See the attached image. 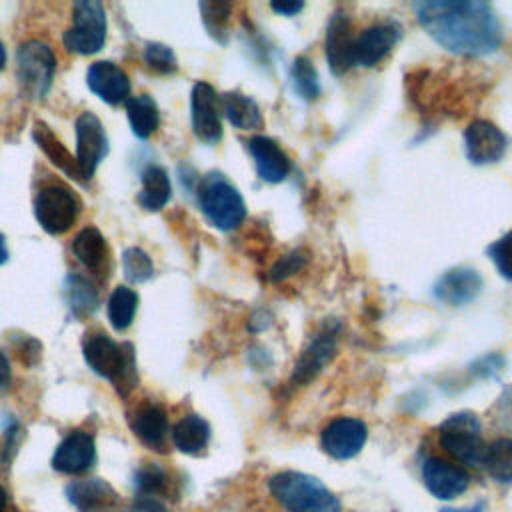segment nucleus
I'll return each mask as SVG.
<instances>
[{
	"mask_svg": "<svg viewBox=\"0 0 512 512\" xmlns=\"http://www.w3.org/2000/svg\"><path fill=\"white\" fill-rule=\"evenodd\" d=\"M420 26L446 50L464 56L492 54L502 44V26L480 0H432L414 4Z\"/></svg>",
	"mask_w": 512,
	"mask_h": 512,
	"instance_id": "1",
	"label": "nucleus"
},
{
	"mask_svg": "<svg viewBox=\"0 0 512 512\" xmlns=\"http://www.w3.org/2000/svg\"><path fill=\"white\" fill-rule=\"evenodd\" d=\"M272 496L288 512H340V500L314 476L286 470L270 478Z\"/></svg>",
	"mask_w": 512,
	"mask_h": 512,
	"instance_id": "2",
	"label": "nucleus"
},
{
	"mask_svg": "<svg viewBox=\"0 0 512 512\" xmlns=\"http://www.w3.org/2000/svg\"><path fill=\"white\" fill-rule=\"evenodd\" d=\"M84 358L90 368L116 384L118 390H130L134 382V358L132 348L126 344H118L102 332H92L84 338L82 344Z\"/></svg>",
	"mask_w": 512,
	"mask_h": 512,
	"instance_id": "3",
	"label": "nucleus"
},
{
	"mask_svg": "<svg viewBox=\"0 0 512 512\" xmlns=\"http://www.w3.org/2000/svg\"><path fill=\"white\" fill-rule=\"evenodd\" d=\"M204 216L220 230H234L246 218V204L238 188L222 174H210L198 192Z\"/></svg>",
	"mask_w": 512,
	"mask_h": 512,
	"instance_id": "4",
	"label": "nucleus"
},
{
	"mask_svg": "<svg viewBox=\"0 0 512 512\" xmlns=\"http://www.w3.org/2000/svg\"><path fill=\"white\" fill-rule=\"evenodd\" d=\"M438 442L456 460L470 466L482 464L486 444L482 442V426L476 414L458 412L448 416L440 424Z\"/></svg>",
	"mask_w": 512,
	"mask_h": 512,
	"instance_id": "5",
	"label": "nucleus"
},
{
	"mask_svg": "<svg viewBox=\"0 0 512 512\" xmlns=\"http://www.w3.org/2000/svg\"><path fill=\"white\" fill-rule=\"evenodd\" d=\"M106 40V14L100 2L80 0L72 8V26L64 32L62 42L70 52L94 54Z\"/></svg>",
	"mask_w": 512,
	"mask_h": 512,
	"instance_id": "6",
	"label": "nucleus"
},
{
	"mask_svg": "<svg viewBox=\"0 0 512 512\" xmlns=\"http://www.w3.org/2000/svg\"><path fill=\"white\" fill-rule=\"evenodd\" d=\"M54 68H56V58L50 46L38 40H28L18 48L16 74L22 90L28 96L42 98L48 92Z\"/></svg>",
	"mask_w": 512,
	"mask_h": 512,
	"instance_id": "7",
	"label": "nucleus"
},
{
	"mask_svg": "<svg viewBox=\"0 0 512 512\" xmlns=\"http://www.w3.org/2000/svg\"><path fill=\"white\" fill-rule=\"evenodd\" d=\"M340 324L338 322H326L322 328L314 332V336L308 340L304 350L300 352L292 376L290 386H306L310 380H314L322 368L334 358L336 344H338Z\"/></svg>",
	"mask_w": 512,
	"mask_h": 512,
	"instance_id": "8",
	"label": "nucleus"
},
{
	"mask_svg": "<svg viewBox=\"0 0 512 512\" xmlns=\"http://www.w3.org/2000/svg\"><path fill=\"white\" fill-rule=\"evenodd\" d=\"M34 214L46 232L62 234L74 224L78 202L68 188L48 186L38 192L34 200Z\"/></svg>",
	"mask_w": 512,
	"mask_h": 512,
	"instance_id": "9",
	"label": "nucleus"
},
{
	"mask_svg": "<svg viewBox=\"0 0 512 512\" xmlns=\"http://www.w3.org/2000/svg\"><path fill=\"white\" fill-rule=\"evenodd\" d=\"M402 36V26L396 20L376 22L364 28L358 36H354L352 44V62L354 66H376L384 60L392 48L398 44Z\"/></svg>",
	"mask_w": 512,
	"mask_h": 512,
	"instance_id": "10",
	"label": "nucleus"
},
{
	"mask_svg": "<svg viewBox=\"0 0 512 512\" xmlns=\"http://www.w3.org/2000/svg\"><path fill=\"white\" fill-rule=\"evenodd\" d=\"M108 152V138L102 122L92 112H84L76 120V162L84 180H90L100 160Z\"/></svg>",
	"mask_w": 512,
	"mask_h": 512,
	"instance_id": "11",
	"label": "nucleus"
},
{
	"mask_svg": "<svg viewBox=\"0 0 512 512\" xmlns=\"http://www.w3.org/2000/svg\"><path fill=\"white\" fill-rule=\"evenodd\" d=\"M190 104L194 134L206 144H216L222 138V104L216 90L208 82H196L192 88Z\"/></svg>",
	"mask_w": 512,
	"mask_h": 512,
	"instance_id": "12",
	"label": "nucleus"
},
{
	"mask_svg": "<svg viewBox=\"0 0 512 512\" xmlns=\"http://www.w3.org/2000/svg\"><path fill=\"white\" fill-rule=\"evenodd\" d=\"M368 428L358 418H336L332 420L320 436L324 452L336 460L354 458L366 444Z\"/></svg>",
	"mask_w": 512,
	"mask_h": 512,
	"instance_id": "13",
	"label": "nucleus"
},
{
	"mask_svg": "<svg viewBox=\"0 0 512 512\" xmlns=\"http://www.w3.org/2000/svg\"><path fill=\"white\" fill-rule=\"evenodd\" d=\"M464 142L468 160L476 166L498 162L508 146L504 132L488 120L470 122L464 132Z\"/></svg>",
	"mask_w": 512,
	"mask_h": 512,
	"instance_id": "14",
	"label": "nucleus"
},
{
	"mask_svg": "<svg viewBox=\"0 0 512 512\" xmlns=\"http://www.w3.org/2000/svg\"><path fill=\"white\" fill-rule=\"evenodd\" d=\"M422 480L428 492L440 500H452L460 496L470 484L468 472L444 458H428L422 466Z\"/></svg>",
	"mask_w": 512,
	"mask_h": 512,
	"instance_id": "15",
	"label": "nucleus"
},
{
	"mask_svg": "<svg viewBox=\"0 0 512 512\" xmlns=\"http://www.w3.org/2000/svg\"><path fill=\"white\" fill-rule=\"evenodd\" d=\"M434 298L448 306H464L478 298L482 292V276L478 270L458 266L444 272L434 284Z\"/></svg>",
	"mask_w": 512,
	"mask_h": 512,
	"instance_id": "16",
	"label": "nucleus"
},
{
	"mask_svg": "<svg viewBox=\"0 0 512 512\" xmlns=\"http://www.w3.org/2000/svg\"><path fill=\"white\" fill-rule=\"evenodd\" d=\"M352 44H354V34H352V24L350 18L344 10H334L328 26H326V58L330 64V70L336 76L346 74L354 62H352Z\"/></svg>",
	"mask_w": 512,
	"mask_h": 512,
	"instance_id": "17",
	"label": "nucleus"
},
{
	"mask_svg": "<svg viewBox=\"0 0 512 512\" xmlns=\"http://www.w3.org/2000/svg\"><path fill=\"white\" fill-rule=\"evenodd\" d=\"M246 144H248V150L254 158L256 172L264 182L278 184L290 174V168H292L290 158L278 146V142H274L268 136L258 134V136H252Z\"/></svg>",
	"mask_w": 512,
	"mask_h": 512,
	"instance_id": "18",
	"label": "nucleus"
},
{
	"mask_svg": "<svg viewBox=\"0 0 512 512\" xmlns=\"http://www.w3.org/2000/svg\"><path fill=\"white\" fill-rule=\"evenodd\" d=\"M86 82H88V88L108 104H118L126 100L130 92V80L126 72L108 60L94 62L88 68Z\"/></svg>",
	"mask_w": 512,
	"mask_h": 512,
	"instance_id": "19",
	"label": "nucleus"
},
{
	"mask_svg": "<svg viewBox=\"0 0 512 512\" xmlns=\"http://www.w3.org/2000/svg\"><path fill=\"white\" fill-rule=\"evenodd\" d=\"M94 456H96L94 438L86 432L76 430L68 434L56 448L52 466L64 474H80L92 466Z\"/></svg>",
	"mask_w": 512,
	"mask_h": 512,
	"instance_id": "20",
	"label": "nucleus"
},
{
	"mask_svg": "<svg viewBox=\"0 0 512 512\" xmlns=\"http://www.w3.org/2000/svg\"><path fill=\"white\" fill-rule=\"evenodd\" d=\"M66 496L80 512H112L118 506L116 490L100 478L76 480L68 484Z\"/></svg>",
	"mask_w": 512,
	"mask_h": 512,
	"instance_id": "21",
	"label": "nucleus"
},
{
	"mask_svg": "<svg viewBox=\"0 0 512 512\" xmlns=\"http://www.w3.org/2000/svg\"><path fill=\"white\" fill-rule=\"evenodd\" d=\"M32 138H34V142L38 144V148L50 158V162L58 168V170H62L64 174H68L70 178H74V180H84L82 178V172H80V168H78V162H76V156H72L68 150H66V146L56 138V134L48 128V126H44V124H36L34 126V130H32Z\"/></svg>",
	"mask_w": 512,
	"mask_h": 512,
	"instance_id": "22",
	"label": "nucleus"
},
{
	"mask_svg": "<svg viewBox=\"0 0 512 512\" xmlns=\"http://www.w3.org/2000/svg\"><path fill=\"white\" fill-rule=\"evenodd\" d=\"M222 112L226 114L228 122L240 130H256L264 124L260 106L246 94L240 92H226L220 100Z\"/></svg>",
	"mask_w": 512,
	"mask_h": 512,
	"instance_id": "23",
	"label": "nucleus"
},
{
	"mask_svg": "<svg viewBox=\"0 0 512 512\" xmlns=\"http://www.w3.org/2000/svg\"><path fill=\"white\" fill-rule=\"evenodd\" d=\"M132 430L144 444L152 446L154 450H160L166 440L168 418L160 406L148 404L136 412V416L132 420Z\"/></svg>",
	"mask_w": 512,
	"mask_h": 512,
	"instance_id": "24",
	"label": "nucleus"
},
{
	"mask_svg": "<svg viewBox=\"0 0 512 512\" xmlns=\"http://www.w3.org/2000/svg\"><path fill=\"white\" fill-rule=\"evenodd\" d=\"M172 440L180 452L198 454L210 440V426L196 414L184 416L172 430Z\"/></svg>",
	"mask_w": 512,
	"mask_h": 512,
	"instance_id": "25",
	"label": "nucleus"
},
{
	"mask_svg": "<svg viewBox=\"0 0 512 512\" xmlns=\"http://www.w3.org/2000/svg\"><path fill=\"white\" fill-rule=\"evenodd\" d=\"M74 256L90 270H102L108 262V246L100 230L84 228L72 242Z\"/></svg>",
	"mask_w": 512,
	"mask_h": 512,
	"instance_id": "26",
	"label": "nucleus"
},
{
	"mask_svg": "<svg viewBox=\"0 0 512 512\" xmlns=\"http://www.w3.org/2000/svg\"><path fill=\"white\" fill-rule=\"evenodd\" d=\"M170 194L172 186L166 170L160 166H148L142 172V188L138 194V202L146 210H160L170 200Z\"/></svg>",
	"mask_w": 512,
	"mask_h": 512,
	"instance_id": "27",
	"label": "nucleus"
},
{
	"mask_svg": "<svg viewBox=\"0 0 512 512\" xmlns=\"http://www.w3.org/2000/svg\"><path fill=\"white\" fill-rule=\"evenodd\" d=\"M126 116L130 120L132 132L138 138H148L160 124V112L156 102L148 94L132 96L126 102Z\"/></svg>",
	"mask_w": 512,
	"mask_h": 512,
	"instance_id": "28",
	"label": "nucleus"
},
{
	"mask_svg": "<svg viewBox=\"0 0 512 512\" xmlns=\"http://www.w3.org/2000/svg\"><path fill=\"white\" fill-rule=\"evenodd\" d=\"M482 464L502 484H512V438H498L486 446Z\"/></svg>",
	"mask_w": 512,
	"mask_h": 512,
	"instance_id": "29",
	"label": "nucleus"
},
{
	"mask_svg": "<svg viewBox=\"0 0 512 512\" xmlns=\"http://www.w3.org/2000/svg\"><path fill=\"white\" fill-rule=\"evenodd\" d=\"M138 294L128 286H118L108 300V320L116 330H126L136 314Z\"/></svg>",
	"mask_w": 512,
	"mask_h": 512,
	"instance_id": "30",
	"label": "nucleus"
},
{
	"mask_svg": "<svg viewBox=\"0 0 512 512\" xmlns=\"http://www.w3.org/2000/svg\"><path fill=\"white\" fill-rule=\"evenodd\" d=\"M292 84L298 96L312 102L320 96V82L316 68L308 56H298L292 62Z\"/></svg>",
	"mask_w": 512,
	"mask_h": 512,
	"instance_id": "31",
	"label": "nucleus"
},
{
	"mask_svg": "<svg viewBox=\"0 0 512 512\" xmlns=\"http://www.w3.org/2000/svg\"><path fill=\"white\" fill-rule=\"evenodd\" d=\"M232 6L228 2H200V12L208 34L220 42H228V22H230Z\"/></svg>",
	"mask_w": 512,
	"mask_h": 512,
	"instance_id": "32",
	"label": "nucleus"
},
{
	"mask_svg": "<svg viewBox=\"0 0 512 512\" xmlns=\"http://www.w3.org/2000/svg\"><path fill=\"white\" fill-rule=\"evenodd\" d=\"M66 290H68L70 306H72V310H74L78 316L88 314V312L94 310L98 296H96L94 286H92L86 278L70 276V278H68V284H66Z\"/></svg>",
	"mask_w": 512,
	"mask_h": 512,
	"instance_id": "33",
	"label": "nucleus"
},
{
	"mask_svg": "<svg viewBox=\"0 0 512 512\" xmlns=\"http://www.w3.org/2000/svg\"><path fill=\"white\" fill-rule=\"evenodd\" d=\"M122 268H124V276L130 282H144V280H148L154 274L152 260L140 248L124 250V254H122Z\"/></svg>",
	"mask_w": 512,
	"mask_h": 512,
	"instance_id": "34",
	"label": "nucleus"
},
{
	"mask_svg": "<svg viewBox=\"0 0 512 512\" xmlns=\"http://www.w3.org/2000/svg\"><path fill=\"white\" fill-rule=\"evenodd\" d=\"M134 482H136V492L140 496H152V494H158L166 488L168 478H166V472L162 468L148 464V466H142L136 472Z\"/></svg>",
	"mask_w": 512,
	"mask_h": 512,
	"instance_id": "35",
	"label": "nucleus"
},
{
	"mask_svg": "<svg viewBox=\"0 0 512 512\" xmlns=\"http://www.w3.org/2000/svg\"><path fill=\"white\" fill-rule=\"evenodd\" d=\"M486 252L494 260L498 272L506 280H512V228L502 238H498L494 244H490L486 248Z\"/></svg>",
	"mask_w": 512,
	"mask_h": 512,
	"instance_id": "36",
	"label": "nucleus"
},
{
	"mask_svg": "<svg viewBox=\"0 0 512 512\" xmlns=\"http://www.w3.org/2000/svg\"><path fill=\"white\" fill-rule=\"evenodd\" d=\"M144 60L152 70H156L160 74H168V72L176 70V56H174L172 48L158 44V42H150L144 48Z\"/></svg>",
	"mask_w": 512,
	"mask_h": 512,
	"instance_id": "37",
	"label": "nucleus"
},
{
	"mask_svg": "<svg viewBox=\"0 0 512 512\" xmlns=\"http://www.w3.org/2000/svg\"><path fill=\"white\" fill-rule=\"evenodd\" d=\"M304 264H306V258L300 254V250H294V252L286 254L284 258H280L276 262V266L270 270V278L272 280H284L286 276L298 272Z\"/></svg>",
	"mask_w": 512,
	"mask_h": 512,
	"instance_id": "38",
	"label": "nucleus"
},
{
	"mask_svg": "<svg viewBox=\"0 0 512 512\" xmlns=\"http://www.w3.org/2000/svg\"><path fill=\"white\" fill-rule=\"evenodd\" d=\"M130 512H168V508L160 502V500H156V498H152V496H140L134 504H132V510Z\"/></svg>",
	"mask_w": 512,
	"mask_h": 512,
	"instance_id": "39",
	"label": "nucleus"
},
{
	"mask_svg": "<svg viewBox=\"0 0 512 512\" xmlns=\"http://www.w3.org/2000/svg\"><path fill=\"white\" fill-rule=\"evenodd\" d=\"M270 6H272V10H274V12H278V14L292 16V14L300 12L304 4H302V2H272Z\"/></svg>",
	"mask_w": 512,
	"mask_h": 512,
	"instance_id": "40",
	"label": "nucleus"
},
{
	"mask_svg": "<svg viewBox=\"0 0 512 512\" xmlns=\"http://www.w3.org/2000/svg\"><path fill=\"white\" fill-rule=\"evenodd\" d=\"M10 378H12L10 364H8L6 356L0 352V390H4L10 384Z\"/></svg>",
	"mask_w": 512,
	"mask_h": 512,
	"instance_id": "41",
	"label": "nucleus"
},
{
	"mask_svg": "<svg viewBox=\"0 0 512 512\" xmlns=\"http://www.w3.org/2000/svg\"><path fill=\"white\" fill-rule=\"evenodd\" d=\"M484 510V504L482 502H478L474 508H466V510H452V508H444V510H440V512H482Z\"/></svg>",
	"mask_w": 512,
	"mask_h": 512,
	"instance_id": "42",
	"label": "nucleus"
},
{
	"mask_svg": "<svg viewBox=\"0 0 512 512\" xmlns=\"http://www.w3.org/2000/svg\"><path fill=\"white\" fill-rule=\"evenodd\" d=\"M8 260V250H6V242L4 236L0 234V264H4Z\"/></svg>",
	"mask_w": 512,
	"mask_h": 512,
	"instance_id": "43",
	"label": "nucleus"
},
{
	"mask_svg": "<svg viewBox=\"0 0 512 512\" xmlns=\"http://www.w3.org/2000/svg\"><path fill=\"white\" fill-rule=\"evenodd\" d=\"M6 490L0 486V512H4L6 510Z\"/></svg>",
	"mask_w": 512,
	"mask_h": 512,
	"instance_id": "44",
	"label": "nucleus"
},
{
	"mask_svg": "<svg viewBox=\"0 0 512 512\" xmlns=\"http://www.w3.org/2000/svg\"><path fill=\"white\" fill-rule=\"evenodd\" d=\"M4 62H6V52H4V46L0 42V70L4 68Z\"/></svg>",
	"mask_w": 512,
	"mask_h": 512,
	"instance_id": "45",
	"label": "nucleus"
}]
</instances>
